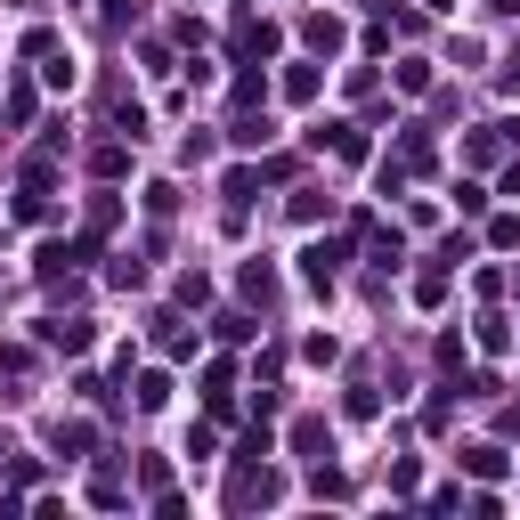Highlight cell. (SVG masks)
<instances>
[{"label":"cell","instance_id":"1","mask_svg":"<svg viewBox=\"0 0 520 520\" xmlns=\"http://www.w3.org/2000/svg\"><path fill=\"white\" fill-rule=\"evenodd\" d=\"M41 342H49V350H82V342H90V325H82V317H49V325H41Z\"/></svg>","mask_w":520,"mask_h":520}]
</instances>
